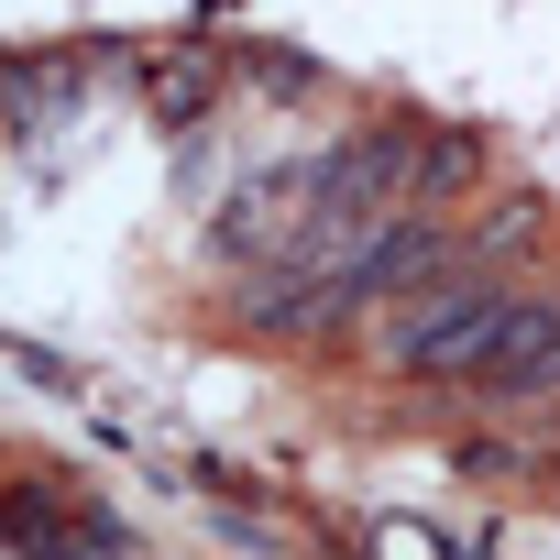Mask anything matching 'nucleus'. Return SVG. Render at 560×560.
Wrapping results in <instances>:
<instances>
[{
  "label": "nucleus",
  "mask_w": 560,
  "mask_h": 560,
  "mask_svg": "<svg viewBox=\"0 0 560 560\" xmlns=\"http://www.w3.org/2000/svg\"><path fill=\"white\" fill-rule=\"evenodd\" d=\"M549 385H560V298H516V308H505L494 363L472 374V396L516 407V396H549Z\"/></svg>",
  "instance_id": "2"
},
{
  "label": "nucleus",
  "mask_w": 560,
  "mask_h": 560,
  "mask_svg": "<svg viewBox=\"0 0 560 560\" xmlns=\"http://www.w3.org/2000/svg\"><path fill=\"white\" fill-rule=\"evenodd\" d=\"M505 308H516L505 275H418L407 298H385L374 352H385L407 385H472V374L494 363V341H505Z\"/></svg>",
  "instance_id": "1"
}]
</instances>
